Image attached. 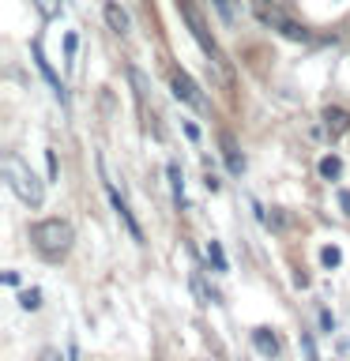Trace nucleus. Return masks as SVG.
<instances>
[{
	"label": "nucleus",
	"instance_id": "obj_1",
	"mask_svg": "<svg viewBox=\"0 0 350 361\" xmlns=\"http://www.w3.org/2000/svg\"><path fill=\"white\" fill-rule=\"evenodd\" d=\"M30 245L38 248V256L45 259H64L76 245V230L68 219H42L30 226Z\"/></svg>",
	"mask_w": 350,
	"mask_h": 361
},
{
	"label": "nucleus",
	"instance_id": "obj_2",
	"mask_svg": "<svg viewBox=\"0 0 350 361\" xmlns=\"http://www.w3.org/2000/svg\"><path fill=\"white\" fill-rule=\"evenodd\" d=\"M4 180H8V188L16 192V196L23 200V203H30V207H38L42 203V196H45V188H42V180L34 177V169L23 162L19 154H4Z\"/></svg>",
	"mask_w": 350,
	"mask_h": 361
},
{
	"label": "nucleus",
	"instance_id": "obj_3",
	"mask_svg": "<svg viewBox=\"0 0 350 361\" xmlns=\"http://www.w3.org/2000/svg\"><path fill=\"white\" fill-rule=\"evenodd\" d=\"M177 11L185 16L188 34L196 38V45L203 49V56H207V64H215V68L226 75V72H230V68H226V56H222V49H219V42L211 38V30H207V23H203V16L196 11V4H192V0H177Z\"/></svg>",
	"mask_w": 350,
	"mask_h": 361
},
{
	"label": "nucleus",
	"instance_id": "obj_4",
	"mask_svg": "<svg viewBox=\"0 0 350 361\" xmlns=\"http://www.w3.org/2000/svg\"><path fill=\"white\" fill-rule=\"evenodd\" d=\"M98 169H102V185H106V196H109V203H113V211H117V219L128 226L132 241H135V245H143V226L135 222V214H132V207H128V200H124L121 192H117V185H113L109 166H106V154H98Z\"/></svg>",
	"mask_w": 350,
	"mask_h": 361
},
{
	"label": "nucleus",
	"instance_id": "obj_5",
	"mask_svg": "<svg viewBox=\"0 0 350 361\" xmlns=\"http://www.w3.org/2000/svg\"><path fill=\"white\" fill-rule=\"evenodd\" d=\"M169 90H174V98L177 102H185V106L192 109H207V98H203V90L196 87V79H192L185 68H169Z\"/></svg>",
	"mask_w": 350,
	"mask_h": 361
},
{
	"label": "nucleus",
	"instance_id": "obj_6",
	"mask_svg": "<svg viewBox=\"0 0 350 361\" xmlns=\"http://www.w3.org/2000/svg\"><path fill=\"white\" fill-rule=\"evenodd\" d=\"M30 53H34V64H38V72H42V79L49 83V90H53V98L61 102V106H68V90H64V83H61V75L53 72V64H49V56H45V49H42V42H34L30 45Z\"/></svg>",
	"mask_w": 350,
	"mask_h": 361
},
{
	"label": "nucleus",
	"instance_id": "obj_7",
	"mask_svg": "<svg viewBox=\"0 0 350 361\" xmlns=\"http://www.w3.org/2000/svg\"><path fill=\"white\" fill-rule=\"evenodd\" d=\"M102 16H106L109 30L117 34V38H128L132 34V19H128V11H124L117 0H106V4H102Z\"/></svg>",
	"mask_w": 350,
	"mask_h": 361
},
{
	"label": "nucleus",
	"instance_id": "obj_8",
	"mask_svg": "<svg viewBox=\"0 0 350 361\" xmlns=\"http://www.w3.org/2000/svg\"><path fill=\"white\" fill-rule=\"evenodd\" d=\"M219 147H222V158H226V169H230L234 177H241L245 173V158L241 151H237V143H234V135L230 132H222L219 135Z\"/></svg>",
	"mask_w": 350,
	"mask_h": 361
},
{
	"label": "nucleus",
	"instance_id": "obj_9",
	"mask_svg": "<svg viewBox=\"0 0 350 361\" xmlns=\"http://www.w3.org/2000/svg\"><path fill=\"white\" fill-rule=\"evenodd\" d=\"M260 19H264L267 27H279V30L286 34V38H294V42H305V38H309V30L298 27V23H290V19H282L279 11H260Z\"/></svg>",
	"mask_w": 350,
	"mask_h": 361
},
{
	"label": "nucleus",
	"instance_id": "obj_10",
	"mask_svg": "<svg viewBox=\"0 0 350 361\" xmlns=\"http://www.w3.org/2000/svg\"><path fill=\"white\" fill-rule=\"evenodd\" d=\"M253 346L260 350L264 357H279V338L271 327H253Z\"/></svg>",
	"mask_w": 350,
	"mask_h": 361
},
{
	"label": "nucleus",
	"instance_id": "obj_11",
	"mask_svg": "<svg viewBox=\"0 0 350 361\" xmlns=\"http://www.w3.org/2000/svg\"><path fill=\"white\" fill-rule=\"evenodd\" d=\"M166 177H169V188H174L177 211H185V207H188V200H185V173H181V166H177V162H169V166H166Z\"/></svg>",
	"mask_w": 350,
	"mask_h": 361
},
{
	"label": "nucleus",
	"instance_id": "obj_12",
	"mask_svg": "<svg viewBox=\"0 0 350 361\" xmlns=\"http://www.w3.org/2000/svg\"><path fill=\"white\" fill-rule=\"evenodd\" d=\"M324 128L332 132V135H343V132L350 128V113L339 109V106H327V109H324Z\"/></svg>",
	"mask_w": 350,
	"mask_h": 361
},
{
	"label": "nucleus",
	"instance_id": "obj_13",
	"mask_svg": "<svg viewBox=\"0 0 350 361\" xmlns=\"http://www.w3.org/2000/svg\"><path fill=\"white\" fill-rule=\"evenodd\" d=\"M320 177L324 180H339V177H343V158H339V154H324L320 158Z\"/></svg>",
	"mask_w": 350,
	"mask_h": 361
},
{
	"label": "nucleus",
	"instance_id": "obj_14",
	"mask_svg": "<svg viewBox=\"0 0 350 361\" xmlns=\"http://www.w3.org/2000/svg\"><path fill=\"white\" fill-rule=\"evenodd\" d=\"M19 305H23L27 312H38V309H42V290H38V286L23 290V293H19Z\"/></svg>",
	"mask_w": 350,
	"mask_h": 361
},
{
	"label": "nucleus",
	"instance_id": "obj_15",
	"mask_svg": "<svg viewBox=\"0 0 350 361\" xmlns=\"http://www.w3.org/2000/svg\"><path fill=\"white\" fill-rule=\"evenodd\" d=\"M207 259L215 264V271H219V275H222V271H230V264H226V252H222V245H219V241H211V245H207Z\"/></svg>",
	"mask_w": 350,
	"mask_h": 361
},
{
	"label": "nucleus",
	"instance_id": "obj_16",
	"mask_svg": "<svg viewBox=\"0 0 350 361\" xmlns=\"http://www.w3.org/2000/svg\"><path fill=\"white\" fill-rule=\"evenodd\" d=\"M320 264H324L327 271L339 267V264H343V248H339V245H327V248H320Z\"/></svg>",
	"mask_w": 350,
	"mask_h": 361
},
{
	"label": "nucleus",
	"instance_id": "obj_17",
	"mask_svg": "<svg viewBox=\"0 0 350 361\" xmlns=\"http://www.w3.org/2000/svg\"><path fill=\"white\" fill-rule=\"evenodd\" d=\"M298 343H301V350H305V361H320V354H316V343H313V335H309V331H301V335H298Z\"/></svg>",
	"mask_w": 350,
	"mask_h": 361
},
{
	"label": "nucleus",
	"instance_id": "obj_18",
	"mask_svg": "<svg viewBox=\"0 0 350 361\" xmlns=\"http://www.w3.org/2000/svg\"><path fill=\"white\" fill-rule=\"evenodd\" d=\"M211 4L219 8V16H222L226 23H234V4H230V0H211Z\"/></svg>",
	"mask_w": 350,
	"mask_h": 361
},
{
	"label": "nucleus",
	"instance_id": "obj_19",
	"mask_svg": "<svg viewBox=\"0 0 350 361\" xmlns=\"http://www.w3.org/2000/svg\"><path fill=\"white\" fill-rule=\"evenodd\" d=\"M38 361H68V357H64V354H61V350H56V346H45L42 354H38Z\"/></svg>",
	"mask_w": 350,
	"mask_h": 361
},
{
	"label": "nucleus",
	"instance_id": "obj_20",
	"mask_svg": "<svg viewBox=\"0 0 350 361\" xmlns=\"http://www.w3.org/2000/svg\"><path fill=\"white\" fill-rule=\"evenodd\" d=\"M38 11H42L45 19H53L56 16V0H38Z\"/></svg>",
	"mask_w": 350,
	"mask_h": 361
},
{
	"label": "nucleus",
	"instance_id": "obj_21",
	"mask_svg": "<svg viewBox=\"0 0 350 361\" xmlns=\"http://www.w3.org/2000/svg\"><path fill=\"white\" fill-rule=\"evenodd\" d=\"M320 327H324V331H327V335H332V331H335V316H332V312H327V309H320Z\"/></svg>",
	"mask_w": 350,
	"mask_h": 361
},
{
	"label": "nucleus",
	"instance_id": "obj_22",
	"mask_svg": "<svg viewBox=\"0 0 350 361\" xmlns=\"http://www.w3.org/2000/svg\"><path fill=\"white\" fill-rule=\"evenodd\" d=\"M45 166H49V177L56 180V151H53V147L45 151Z\"/></svg>",
	"mask_w": 350,
	"mask_h": 361
},
{
	"label": "nucleus",
	"instance_id": "obj_23",
	"mask_svg": "<svg viewBox=\"0 0 350 361\" xmlns=\"http://www.w3.org/2000/svg\"><path fill=\"white\" fill-rule=\"evenodd\" d=\"M203 185H207V192H219V188H222V180H219V177H215L211 169H207V177H203Z\"/></svg>",
	"mask_w": 350,
	"mask_h": 361
},
{
	"label": "nucleus",
	"instance_id": "obj_24",
	"mask_svg": "<svg viewBox=\"0 0 350 361\" xmlns=\"http://www.w3.org/2000/svg\"><path fill=\"white\" fill-rule=\"evenodd\" d=\"M76 34H68V38H64V53H68V61H72V56H76Z\"/></svg>",
	"mask_w": 350,
	"mask_h": 361
},
{
	"label": "nucleus",
	"instance_id": "obj_25",
	"mask_svg": "<svg viewBox=\"0 0 350 361\" xmlns=\"http://www.w3.org/2000/svg\"><path fill=\"white\" fill-rule=\"evenodd\" d=\"M185 135H188L192 143H200V128H196V124H192V121H185Z\"/></svg>",
	"mask_w": 350,
	"mask_h": 361
},
{
	"label": "nucleus",
	"instance_id": "obj_26",
	"mask_svg": "<svg viewBox=\"0 0 350 361\" xmlns=\"http://www.w3.org/2000/svg\"><path fill=\"white\" fill-rule=\"evenodd\" d=\"M339 203H343V211L350 214V192H339Z\"/></svg>",
	"mask_w": 350,
	"mask_h": 361
},
{
	"label": "nucleus",
	"instance_id": "obj_27",
	"mask_svg": "<svg viewBox=\"0 0 350 361\" xmlns=\"http://www.w3.org/2000/svg\"><path fill=\"white\" fill-rule=\"evenodd\" d=\"M68 361H79V350H76V343L68 346Z\"/></svg>",
	"mask_w": 350,
	"mask_h": 361
}]
</instances>
